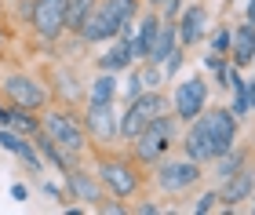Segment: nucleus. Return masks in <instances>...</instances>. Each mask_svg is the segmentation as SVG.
<instances>
[{
    "instance_id": "39448f33",
    "label": "nucleus",
    "mask_w": 255,
    "mask_h": 215,
    "mask_svg": "<svg viewBox=\"0 0 255 215\" xmlns=\"http://www.w3.org/2000/svg\"><path fill=\"white\" fill-rule=\"evenodd\" d=\"M208 106V84L201 77H186V81L175 84V95H171V113L179 120H197Z\"/></svg>"
},
{
    "instance_id": "c85d7f7f",
    "label": "nucleus",
    "mask_w": 255,
    "mask_h": 215,
    "mask_svg": "<svg viewBox=\"0 0 255 215\" xmlns=\"http://www.w3.org/2000/svg\"><path fill=\"white\" fill-rule=\"evenodd\" d=\"M142 92H146V84H142V73H131V77H128V84H124V99L131 103V99H135V95H142Z\"/></svg>"
},
{
    "instance_id": "bb28decb",
    "label": "nucleus",
    "mask_w": 255,
    "mask_h": 215,
    "mask_svg": "<svg viewBox=\"0 0 255 215\" xmlns=\"http://www.w3.org/2000/svg\"><path fill=\"white\" fill-rule=\"evenodd\" d=\"M230 40H234V33H230L226 26H215L212 29V51L215 55H230Z\"/></svg>"
},
{
    "instance_id": "f3484780",
    "label": "nucleus",
    "mask_w": 255,
    "mask_h": 215,
    "mask_svg": "<svg viewBox=\"0 0 255 215\" xmlns=\"http://www.w3.org/2000/svg\"><path fill=\"white\" fill-rule=\"evenodd\" d=\"M255 194V172H248V168H241V172H234L226 179V186L219 190V197L226 201V205H241V201H252Z\"/></svg>"
},
{
    "instance_id": "aec40b11",
    "label": "nucleus",
    "mask_w": 255,
    "mask_h": 215,
    "mask_svg": "<svg viewBox=\"0 0 255 215\" xmlns=\"http://www.w3.org/2000/svg\"><path fill=\"white\" fill-rule=\"evenodd\" d=\"M230 88H234V117L241 120V117H248L252 113V81H245L241 77V70H230Z\"/></svg>"
},
{
    "instance_id": "4468645a",
    "label": "nucleus",
    "mask_w": 255,
    "mask_h": 215,
    "mask_svg": "<svg viewBox=\"0 0 255 215\" xmlns=\"http://www.w3.org/2000/svg\"><path fill=\"white\" fill-rule=\"evenodd\" d=\"M0 146H4L7 153L22 157V161H26L29 168H37V172H40V153H37V146H33L29 139H22V131L7 128V124H0Z\"/></svg>"
},
{
    "instance_id": "ddd939ff",
    "label": "nucleus",
    "mask_w": 255,
    "mask_h": 215,
    "mask_svg": "<svg viewBox=\"0 0 255 215\" xmlns=\"http://www.w3.org/2000/svg\"><path fill=\"white\" fill-rule=\"evenodd\" d=\"M182 150H186V157H190V161H197V164L215 161V153H212V135H208L204 113H201L197 120H190V131H186V139H182Z\"/></svg>"
},
{
    "instance_id": "393cba45",
    "label": "nucleus",
    "mask_w": 255,
    "mask_h": 215,
    "mask_svg": "<svg viewBox=\"0 0 255 215\" xmlns=\"http://www.w3.org/2000/svg\"><path fill=\"white\" fill-rule=\"evenodd\" d=\"M241 168H245V153H241L237 146H234V150H226L223 157H215V175L223 179V183H226L234 172H241Z\"/></svg>"
},
{
    "instance_id": "0eeeda50",
    "label": "nucleus",
    "mask_w": 255,
    "mask_h": 215,
    "mask_svg": "<svg viewBox=\"0 0 255 215\" xmlns=\"http://www.w3.org/2000/svg\"><path fill=\"white\" fill-rule=\"evenodd\" d=\"M208 120V135H212V153L223 157L226 150L237 146V117L234 109H204Z\"/></svg>"
},
{
    "instance_id": "e433bc0d",
    "label": "nucleus",
    "mask_w": 255,
    "mask_h": 215,
    "mask_svg": "<svg viewBox=\"0 0 255 215\" xmlns=\"http://www.w3.org/2000/svg\"><path fill=\"white\" fill-rule=\"evenodd\" d=\"M0 48H4V33H0Z\"/></svg>"
},
{
    "instance_id": "b1692460",
    "label": "nucleus",
    "mask_w": 255,
    "mask_h": 215,
    "mask_svg": "<svg viewBox=\"0 0 255 215\" xmlns=\"http://www.w3.org/2000/svg\"><path fill=\"white\" fill-rule=\"evenodd\" d=\"M37 146H40V150H44V157H48V161L55 164V168H59V172L66 175L69 172V153L62 150V146L59 142H55L51 139V135H37Z\"/></svg>"
},
{
    "instance_id": "9b49d317",
    "label": "nucleus",
    "mask_w": 255,
    "mask_h": 215,
    "mask_svg": "<svg viewBox=\"0 0 255 215\" xmlns=\"http://www.w3.org/2000/svg\"><path fill=\"white\" fill-rule=\"evenodd\" d=\"M175 29H179V44H182V48H193V44L204 40V33H208V7L204 4H190L179 15Z\"/></svg>"
},
{
    "instance_id": "f8f14e48",
    "label": "nucleus",
    "mask_w": 255,
    "mask_h": 215,
    "mask_svg": "<svg viewBox=\"0 0 255 215\" xmlns=\"http://www.w3.org/2000/svg\"><path fill=\"white\" fill-rule=\"evenodd\" d=\"M99 175H102V183H106L117 197H131L138 190V175L124 161H102L99 164Z\"/></svg>"
},
{
    "instance_id": "c756f323",
    "label": "nucleus",
    "mask_w": 255,
    "mask_h": 215,
    "mask_svg": "<svg viewBox=\"0 0 255 215\" xmlns=\"http://www.w3.org/2000/svg\"><path fill=\"white\" fill-rule=\"evenodd\" d=\"M179 66H182V44H175V48H171V55L164 59V73H168V77H175V73H179Z\"/></svg>"
},
{
    "instance_id": "2f4dec72",
    "label": "nucleus",
    "mask_w": 255,
    "mask_h": 215,
    "mask_svg": "<svg viewBox=\"0 0 255 215\" xmlns=\"http://www.w3.org/2000/svg\"><path fill=\"white\" fill-rule=\"evenodd\" d=\"M11 197H15V201H26V197H29V190L22 186V183H15V186H11Z\"/></svg>"
},
{
    "instance_id": "4be33fe9",
    "label": "nucleus",
    "mask_w": 255,
    "mask_h": 215,
    "mask_svg": "<svg viewBox=\"0 0 255 215\" xmlns=\"http://www.w3.org/2000/svg\"><path fill=\"white\" fill-rule=\"evenodd\" d=\"M95 4H99V0H66V29L80 33L84 22H88V15L95 11Z\"/></svg>"
},
{
    "instance_id": "4c0bfd02",
    "label": "nucleus",
    "mask_w": 255,
    "mask_h": 215,
    "mask_svg": "<svg viewBox=\"0 0 255 215\" xmlns=\"http://www.w3.org/2000/svg\"><path fill=\"white\" fill-rule=\"evenodd\" d=\"M252 212H255V205H252Z\"/></svg>"
},
{
    "instance_id": "a211bd4d",
    "label": "nucleus",
    "mask_w": 255,
    "mask_h": 215,
    "mask_svg": "<svg viewBox=\"0 0 255 215\" xmlns=\"http://www.w3.org/2000/svg\"><path fill=\"white\" fill-rule=\"evenodd\" d=\"M230 59L237 66H252L255 62V22H245V26L234 29V40H230Z\"/></svg>"
},
{
    "instance_id": "7c9ffc66",
    "label": "nucleus",
    "mask_w": 255,
    "mask_h": 215,
    "mask_svg": "<svg viewBox=\"0 0 255 215\" xmlns=\"http://www.w3.org/2000/svg\"><path fill=\"white\" fill-rule=\"evenodd\" d=\"M142 84H146V88H157V84H160V66L149 62V70L142 73Z\"/></svg>"
},
{
    "instance_id": "20e7f679",
    "label": "nucleus",
    "mask_w": 255,
    "mask_h": 215,
    "mask_svg": "<svg viewBox=\"0 0 255 215\" xmlns=\"http://www.w3.org/2000/svg\"><path fill=\"white\" fill-rule=\"evenodd\" d=\"M44 135H51V139L59 142L66 153H73V157L88 146V128L80 120H73L66 109H51L48 117H44Z\"/></svg>"
},
{
    "instance_id": "7ed1b4c3",
    "label": "nucleus",
    "mask_w": 255,
    "mask_h": 215,
    "mask_svg": "<svg viewBox=\"0 0 255 215\" xmlns=\"http://www.w3.org/2000/svg\"><path fill=\"white\" fill-rule=\"evenodd\" d=\"M171 142H175V117H171V113H160V117L135 139V157L142 164H157L160 157L168 153Z\"/></svg>"
},
{
    "instance_id": "f03ea898",
    "label": "nucleus",
    "mask_w": 255,
    "mask_h": 215,
    "mask_svg": "<svg viewBox=\"0 0 255 215\" xmlns=\"http://www.w3.org/2000/svg\"><path fill=\"white\" fill-rule=\"evenodd\" d=\"M160 113H164V95H160L157 88H146L142 95H135L131 103H128V113H121V139L135 142Z\"/></svg>"
},
{
    "instance_id": "1a4fd4ad",
    "label": "nucleus",
    "mask_w": 255,
    "mask_h": 215,
    "mask_svg": "<svg viewBox=\"0 0 255 215\" xmlns=\"http://www.w3.org/2000/svg\"><path fill=\"white\" fill-rule=\"evenodd\" d=\"M33 29L40 40H55L66 29V0H37L33 4Z\"/></svg>"
},
{
    "instance_id": "a878e982",
    "label": "nucleus",
    "mask_w": 255,
    "mask_h": 215,
    "mask_svg": "<svg viewBox=\"0 0 255 215\" xmlns=\"http://www.w3.org/2000/svg\"><path fill=\"white\" fill-rule=\"evenodd\" d=\"M4 124H7V128H15V131H26V135H37V131H40V124L33 120L29 109H22V106H18V109H7Z\"/></svg>"
},
{
    "instance_id": "dca6fc26",
    "label": "nucleus",
    "mask_w": 255,
    "mask_h": 215,
    "mask_svg": "<svg viewBox=\"0 0 255 215\" xmlns=\"http://www.w3.org/2000/svg\"><path fill=\"white\" fill-rule=\"evenodd\" d=\"M135 62V37H128V33H121L117 44L99 59V70H106V73H117V70H128V66Z\"/></svg>"
},
{
    "instance_id": "423d86ee",
    "label": "nucleus",
    "mask_w": 255,
    "mask_h": 215,
    "mask_svg": "<svg viewBox=\"0 0 255 215\" xmlns=\"http://www.w3.org/2000/svg\"><path fill=\"white\" fill-rule=\"evenodd\" d=\"M4 95L11 99L15 106H22V109H40L44 103H48V92H44V84L40 81H33V77H26V73H11V77H4Z\"/></svg>"
},
{
    "instance_id": "473e14b6",
    "label": "nucleus",
    "mask_w": 255,
    "mask_h": 215,
    "mask_svg": "<svg viewBox=\"0 0 255 215\" xmlns=\"http://www.w3.org/2000/svg\"><path fill=\"white\" fill-rule=\"evenodd\" d=\"M245 18L255 22V0H245Z\"/></svg>"
},
{
    "instance_id": "c9c22d12",
    "label": "nucleus",
    "mask_w": 255,
    "mask_h": 215,
    "mask_svg": "<svg viewBox=\"0 0 255 215\" xmlns=\"http://www.w3.org/2000/svg\"><path fill=\"white\" fill-rule=\"evenodd\" d=\"M4 117H7V109H4V106H0V124H4Z\"/></svg>"
},
{
    "instance_id": "58836bf2",
    "label": "nucleus",
    "mask_w": 255,
    "mask_h": 215,
    "mask_svg": "<svg viewBox=\"0 0 255 215\" xmlns=\"http://www.w3.org/2000/svg\"><path fill=\"white\" fill-rule=\"evenodd\" d=\"M252 66H255V62H252Z\"/></svg>"
},
{
    "instance_id": "f257e3e1",
    "label": "nucleus",
    "mask_w": 255,
    "mask_h": 215,
    "mask_svg": "<svg viewBox=\"0 0 255 215\" xmlns=\"http://www.w3.org/2000/svg\"><path fill=\"white\" fill-rule=\"evenodd\" d=\"M135 11H138V0H102V4H95V11L88 15L80 37L88 44H102V40L121 37V33L131 29Z\"/></svg>"
},
{
    "instance_id": "5701e85b",
    "label": "nucleus",
    "mask_w": 255,
    "mask_h": 215,
    "mask_svg": "<svg viewBox=\"0 0 255 215\" xmlns=\"http://www.w3.org/2000/svg\"><path fill=\"white\" fill-rule=\"evenodd\" d=\"M113 95H117V77L102 70V73L95 77V81H91L88 99H91V103H113Z\"/></svg>"
},
{
    "instance_id": "f704fd0d",
    "label": "nucleus",
    "mask_w": 255,
    "mask_h": 215,
    "mask_svg": "<svg viewBox=\"0 0 255 215\" xmlns=\"http://www.w3.org/2000/svg\"><path fill=\"white\" fill-rule=\"evenodd\" d=\"M149 4H153V7H164V4H168V0H149Z\"/></svg>"
},
{
    "instance_id": "cd10ccee",
    "label": "nucleus",
    "mask_w": 255,
    "mask_h": 215,
    "mask_svg": "<svg viewBox=\"0 0 255 215\" xmlns=\"http://www.w3.org/2000/svg\"><path fill=\"white\" fill-rule=\"evenodd\" d=\"M219 201H223V197H219V190H208V194L193 205V212H197V215H208L212 208H219Z\"/></svg>"
},
{
    "instance_id": "6ab92c4d",
    "label": "nucleus",
    "mask_w": 255,
    "mask_h": 215,
    "mask_svg": "<svg viewBox=\"0 0 255 215\" xmlns=\"http://www.w3.org/2000/svg\"><path fill=\"white\" fill-rule=\"evenodd\" d=\"M160 26H164V18L157 15V7H153V15H146L142 22H138V37H135V59H146V55H149V48H153V40H157Z\"/></svg>"
},
{
    "instance_id": "6e6552de",
    "label": "nucleus",
    "mask_w": 255,
    "mask_h": 215,
    "mask_svg": "<svg viewBox=\"0 0 255 215\" xmlns=\"http://www.w3.org/2000/svg\"><path fill=\"white\" fill-rule=\"evenodd\" d=\"M197 179H201V164L190 161V157H182V161H160L157 164V183H160V190H168V194H179V190L193 186Z\"/></svg>"
},
{
    "instance_id": "9d476101",
    "label": "nucleus",
    "mask_w": 255,
    "mask_h": 215,
    "mask_svg": "<svg viewBox=\"0 0 255 215\" xmlns=\"http://www.w3.org/2000/svg\"><path fill=\"white\" fill-rule=\"evenodd\" d=\"M121 113L113 109V103H91L88 106V117H84V128L88 135H95L99 142H110V139H117L121 135Z\"/></svg>"
},
{
    "instance_id": "2eb2a0df",
    "label": "nucleus",
    "mask_w": 255,
    "mask_h": 215,
    "mask_svg": "<svg viewBox=\"0 0 255 215\" xmlns=\"http://www.w3.org/2000/svg\"><path fill=\"white\" fill-rule=\"evenodd\" d=\"M66 186H69V194H73L77 201H88V205H102V190H99V179L91 175V172H77V168H69L66 172Z\"/></svg>"
},
{
    "instance_id": "412c9836",
    "label": "nucleus",
    "mask_w": 255,
    "mask_h": 215,
    "mask_svg": "<svg viewBox=\"0 0 255 215\" xmlns=\"http://www.w3.org/2000/svg\"><path fill=\"white\" fill-rule=\"evenodd\" d=\"M179 44V29L171 26V22H164L160 26V33H157V40H153V48H149V55H146V62H153V66H164V59L171 55V48Z\"/></svg>"
},
{
    "instance_id": "72a5a7b5",
    "label": "nucleus",
    "mask_w": 255,
    "mask_h": 215,
    "mask_svg": "<svg viewBox=\"0 0 255 215\" xmlns=\"http://www.w3.org/2000/svg\"><path fill=\"white\" fill-rule=\"evenodd\" d=\"M252 113H255V81H252Z\"/></svg>"
}]
</instances>
